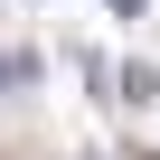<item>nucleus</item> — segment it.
<instances>
[{"label":"nucleus","instance_id":"obj_1","mask_svg":"<svg viewBox=\"0 0 160 160\" xmlns=\"http://www.w3.org/2000/svg\"><path fill=\"white\" fill-rule=\"evenodd\" d=\"M160 94V66H122V104H151Z\"/></svg>","mask_w":160,"mask_h":160},{"label":"nucleus","instance_id":"obj_2","mask_svg":"<svg viewBox=\"0 0 160 160\" xmlns=\"http://www.w3.org/2000/svg\"><path fill=\"white\" fill-rule=\"evenodd\" d=\"M113 10H122V19H141V10H151V0H113Z\"/></svg>","mask_w":160,"mask_h":160},{"label":"nucleus","instance_id":"obj_3","mask_svg":"<svg viewBox=\"0 0 160 160\" xmlns=\"http://www.w3.org/2000/svg\"><path fill=\"white\" fill-rule=\"evenodd\" d=\"M132 160H160V151H132Z\"/></svg>","mask_w":160,"mask_h":160}]
</instances>
